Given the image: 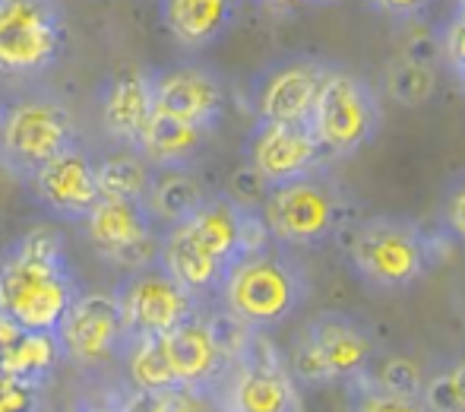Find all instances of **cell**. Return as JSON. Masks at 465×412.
<instances>
[{
	"label": "cell",
	"mask_w": 465,
	"mask_h": 412,
	"mask_svg": "<svg viewBox=\"0 0 465 412\" xmlns=\"http://www.w3.org/2000/svg\"><path fill=\"white\" fill-rule=\"evenodd\" d=\"M124 320V337H165L187 317L200 314V298L178 286L159 264L127 273L114 289ZM124 339V343H127Z\"/></svg>",
	"instance_id": "cell-10"
},
{
	"label": "cell",
	"mask_w": 465,
	"mask_h": 412,
	"mask_svg": "<svg viewBox=\"0 0 465 412\" xmlns=\"http://www.w3.org/2000/svg\"><path fill=\"white\" fill-rule=\"evenodd\" d=\"M76 412H130V387L95 397V400H83Z\"/></svg>",
	"instance_id": "cell-35"
},
{
	"label": "cell",
	"mask_w": 465,
	"mask_h": 412,
	"mask_svg": "<svg viewBox=\"0 0 465 412\" xmlns=\"http://www.w3.org/2000/svg\"><path fill=\"white\" fill-rule=\"evenodd\" d=\"M130 412H206V403H203V394L187 387H168L155 394L130 390Z\"/></svg>",
	"instance_id": "cell-28"
},
{
	"label": "cell",
	"mask_w": 465,
	"mask_h": 412,
	"mask_svg": "<svg viewBox=\"0 0 465 412\" xmlns=\"http://www.w3.org/2000/svg\"><path fill=\"white\" fill-rule=\"evenodd\" d=\"M418 400H421L424 412H465V403L460 400V390H456L450 371H440V375L428 377Z\"/></svg>",
	"instance_id": "cell-29"
},
{
	"label": "cell",
	"mask_w": 465,
	"mask_h": 412,
	"mask_svg": "<svg viewBox=\"0 0 465 412\" xmlns=\"http://www.w3.org/2000/svg\"><path fill=\"white\" fill-rule=\"evenodd\" d=\"M270 238L282 247H317L332 238L342 219V191L326 168H311L266 191L260 204Z\"/></svg>",
	"instance_id": "cell-3"
},
{
	"label": "cell",
	"mask_w": 465,
	"mask_h": 412,
	"mask_svg": "<svg viewBox=\"0 0 465 412\" xmlns=\"http://www.w3.org/2000/svg\"><path fill=\"white\" fill-rule=\"evenodd\" d=\"M153 74L149 70H124V74L111 76L102 86V102H98V115H102V130L124 149H134L140 140L143 127L153 117Z\"/></svg>",
	"instance_id": "cell-18"
},
{
	"label": "cell",
	"mask_w": 465,
	"mask_h": 412,
	"mask_svg": "<svg viewBox=\"0 0 465 412\" xmlns=\"http://www.w3.org/2000/svg\"><path fill=\"white\" fill-rule=\"evenodd\" d=\"M241 0H159L165 32L184 51H206L219 45L238 23Z\"/></svg>",
	"instance_id": "cell-19"
},
{
	"label": "cell",
	"mask_w": 465,
	"mask_h": 412,
	"mask_svg": "<svg viewBox=\"0 0 465 412\" xmlns=\"http://www.w3.org/2000/svg\"><path fill=\"white\" fill-rule=\"evenodd\" d=\"M260 6H263L266 13H276V16H292V13H298L301 6H307L311 0H257Z\"/></svg>",
	"instance_id": "cell-37"
},
{
	"label": "cell",
	"mask_w": 465,
	"mask_h": 412,
	"mask_svg": "<svg viewBox=\"0 0 465 412\" xmlns=\"http://www.w3.org/2000/svg\"><path fill=\"white\" fill-rule=\"evenodd\" d=\"M124 362V377H127V387L134 394H155V390L178 387L168 371L165 352H162L159 337H136L127 339L121 349Z\"/></svg>",
	"instance_id": "cell-24"
},
{
	"label": "cell",
	"mask_w": 465,
	"mask_h": 412,
	"mask_svg": "<svg viewBox=\"0 0 465 412\" xmlns=\"http://www.w3.org/2000/svg\"><path fill=\"white\" fill-rule=\"evenodd\" d=\"M447 371H450V377H453L456 390H460V400L465 403V362H456L453 368H447Z\"/></svg>",
	"instance_id": "cell-38"
},
{
	"label": "cell",
	"mask_w": 465,
	"mask_h": 412,
	"mask_svg": "<svg viewBox=\"0 0 465 412\" xmlns=\"http://www.w3.org/2000/svg\"><path fill=\"white\" fill-rule=\"evenodd\" d=\"M83 232L98 257L111 266L136 273L159 264L162 232L143 200L98 197L83 219Z\"/></svg>",
	"instance_id": "cell-9"
},
{
	"label": "cell",
	"mask_w": 465,
	"mask_h": 412,
	"mask_svg": "<svg viewBox=\"0 0 465 412\" xmlns=\"http://www.w3.org/2000/svg\"><path fill=\"white\" fill-rule=\"evenodd\" d=\"M386 89L399 105L405 108H418L434 95L437 89V70L434 64L415 61V57L402 55L396 61H390L386 67Z\"/></svg>",
	"instance_id": "cell-26"
},
{
	"label": "cell",
	"mask_w": 465,
	"mask_h": 412,
	"mask_svg": "<svg viewBox=\"0 0 465 412\" xmlns=\"http://www.w3.org/2000/svg\"><path fill=\"white\" fill-rule=\"evenodd\" d=\"M159 339L168 371H172L178 387L196 390L203 397L219 387V381L228 371V358L222 356L219 343H215L206 314H193V317H187L184 324H178L172 333H165Z\"/></svg>",
	"instance_id": "cell-16"
},
{
	"label": "cell",
	"mask_w": 465,
	"mask_h": 412,
	"mask_svg": "<svg viewBox=\"0 0 465 412\" xmlns=\"http://www.w3.org/2000/svg\"><path fill=\"white\" fill-rule=\"evenodd\" d=\"M159 266L174 283L184 286L193 298L215 296L222 276H225V264H219L181 222L178 226H168L165 232H162Z\"/></svg>",
	"instance_id": "cell-20"
},
{
	"label": "cell",
	"mask_w": 465,
	"mask_h": 412,
	"mask_svg": "<svg viewBox=\"0 0 465 412\" xmlns=\"http://www.w3.org/2000/svg\"><path fill=\"white\" fill-rule=\"evenodd\" d=\"M320 159H323V149L311 124L257 121V127L247 136V166L270 187L311 172L320 166Z\"/></svg>",
	"instance_id": "cell-15"
},
{
	"label": "cell",
	"mask_w": 465,
	"mask_h": 412,
	"mask_svg": "<svg viewBox=\"0 0 465 412\" xmlns=\"http://www.w3.org/2000/svg\"><path fill=\"white\" fill-rule=\"evenodd\" d=\"M266 191H270V185H266V181L260 178V175L253 172L247 162L232 175V181H228V197H232L234 204L247 206V209H260Z\"/></svg>",
	"instance_id": "cell-31"
},
{
	"label": "cell",
	"mask_w": 465,
	"mask_h": 412,
	"mask_svg": "<svg viewBox=\"0 0 465 412\" xmlns=\"http://www.w3.org/2000/svg\"><path fill=\"white\" fill-rule=\"evenodd\" d=\"M215 296L222 308L244 327L263 333L285 324L311 296V279L304 266L276 241L253 254L238 257L222 276Z\"/></svg>",
	"instance_id": "cell-2"
},
{
	"label": "cell",
	"mask_w": 465,
	"mask_h": 412,
	"mask_svg": "<svg viewBox=\"0 0 465 412\" xmlns=\"http://www.w3.org/2000/svg\"><path fill=\"white\" fill-rule=\"evenodd\" d=\"M35 412H51V409H48V407H45V403H42V407H38Z\"/></svg>",
	"instance_id": "cell-40"
},
{
	"label": "cell",
	"mask_w": 465,
	"mask_h": 412,
	"mask_svg": "<svg viewBox=\"0 0 465 412\" xmlns=\"http://www.w3.org/2000/svg\"><path fill=\"white\" fill-rule=\"evenodd\" d=\"M443 55L453 64V70L465 80V16L456 19L447 32V42H443Z\"/></svg>",
	"instance_id": "cell-33"
},
{
	"label": "cell",
	"mask_w": 465,
	"mask_h": 412,
	"mask_svg": "<svg viewBox=\"0 0 465 412\" xmlns=\"http://www.w3.org/2000/svg\"><path fill=\"white\" fill-rule=\"evenodd\" d=\"M326 70L330 67H323L313 57H285L266 67L253 83L257 117L272 124H307Z\"/></svg>",
	"instance_id": "cell-13"
},
{
	"label": "cell",
	"mask_w": 465,
	"mask_h": 412,
	"mask_svg": "<svg viewBox=\"0 0 465 412\" xmlns=\"http://www.w3.org/2000/svg\"><path fill=\"white\" fill-rule=\"evenodd\" d=\"M76 143L74 111L54 95H23L0 108V166L32 181L42 166Z\"/></svg>",
	"instance_id": "cell-4"
},
{
	"label": "cell",
	"mask_w": 465,
	"mask_h": 412,
	"mask_svg": "<svg viewBox=\"0 0 465 412\" xmlns=\"http://www.w3.org/2000/svg\"><path fill=\"white\" fill-rule=\"evenodd\" d=\"M355 412H424V407H421V400H418V397L383 394V390L364 384L361 394H358V400H355Z\"/></svg>",
	"instance_id": "cell-30"
},
{
	"label": "cell",
	"mask_w": 465,
	"mask_h": 412,
	"mask_svg": "<svg viewBox=\"0 0 465 412\" xmlns=\"http://www.w3.org/2000/svg\"><path fill=\"white\" fill-rule=\"evenodd\" d=\"M64 362L98 371L117 362L124 349V320L114 292H80L54 330Z\"/></svg>",
	"instance_id": "cell-11"
},
{
	"label": "cell",
	"mask_w": 465,
	"mask_h": 412,
	"mask_svg": "<svg viewBox=\"0 0 465 412\" xmlns=\"http://www.w3.org/2000/svg\"><path fill=\"white\" fill-rule=\"evenodd\" d=\"M361 381L383 390V394H396V397H421V387H424L421 368L405 356H390L373 371V377L368 375V377H361Z\"/></svg>",
	"instance_id": "cell-27"
},
{
	"label": "cell",
	"mask_w": 465,
	"mask_h": 412,
	"mask_svg": "<svg viewBox=\"0 0 465 412\" xmlns=\"http://www.w3.org/2000/svg\"><path fill=\"white\" fill-rule=\"evenodd\" d=\"M61 362H64V356H61V346H57L54 333L19 330V337L0 349V375L13 377V381L32 384V387H42V390Z\"/></svg>",
	"instance_id": "cell-22"
},
{
	"label": "cell",
	"mask_w": 465,
	"mask_h": 412,
	"mask_svg": "<svg viewBox=\"0 0 465 412\" xmlns=\"http://www.w3.org/2000/svg\"><path fill=\"white\" fill-rule=\"evenodd\" d=\"M313 6H332V4H342V0H311Z\"/></svg>",
	"instance_id": "cell-39"
},
{
	"label": "cell",
	"mask_w": 465,
	"mask_h": 412,
	"mask_svg": "<svg viewBox=\"0 0 465 412\" xmlns=\"http://www.w3.org/2000/svg\"><path fill=\"white\" fill-rule=\"evenodd\" d=\"M153 102L162 115H172L213 134L215 124L225 115L228 93L215 70L184 64V67L153 74Z\"/></svg>",
	"instance_id": "cell-14"
},
{
	"label": "cell",
	"mask_w": 465,
	"mask_h": 412,
	"mask_svg": "<svg viewBox=\"0 0 465 412\" xmlns=\"http://www.w3.org/2000/svg\"><path fill=\"white\" fill-rule=\"evenodd\" d=\"M355 273L377 289H405L428 273L430 247L421 228L392 216L368 219L349 245Z\"/></svg>",
	"instance_id": "cell-7"
},
{
	"label": "cell",
	"mask_w": 465,
	"mask_h": 412,
	"mask_svg": "<svg viewBox=\"0 0 465 412\" xmlns=\"http://www.w3.org/2000/svg\"><path fill=\"white\" fill-rule=\"evenodd\" d=\"M219 387L222 412H304L294 377L270 339L257 330L251 333L238 362L228 365Z\"/></svg>",
	"instance_id": "cell-8"
},
{
	"label": "cell",
	"mask_w": 465,
	"mask_h": 412,
	"mask_svg": "<svg viewBox=\"0 0 465 412\" xmlns=\"http://www.w3.org/2000/svg\"><path fill=\"white\" fill-rule=\"evenodd\" d=\"M377 13L392 19H411V16H421L424 10L430 6V0H368Z\"/></svg>",
	"instance_id": "cell-34"
},
{
	"label": "cell",
	"mask_w": 465,
	"mask_h": 412,
	"mask_svg": "<svg viewBox=\"0 0 465 412\" xmlns=\"http://www.w3.org/2000/svg\"><path fill=\"white\" fill-rule=\"evenodd\" d=\"M29 185H32V191H35V197L54 216L83 222L98 200L95 159L80 146V140H76L74 146H67L61 156H54L48 166L38 168Z\"/></svg>",
	"instance_id": "cell-17"
},
{
	"label": "cell",
	"mask_w": 465,
	"mask_h": 412,
	"mask_svg": "<svg viewBox=\"0 0 465 412\" xmlns=\"http://www.w3.org/2000/svg\"><path fill=\"white\" fill-rule=\"evenodd\" d=\"M203 200H206V191L187 168H159L153 175V185H149V194L143 204L155 219V226L168 228L184 222Z\"/></svg>",
	"instance_id": "cell-23"
},
{
	"label": "cell",
	"mask_w": 465,
	"mask_h": 412,
	"mask_svg": "<svg viewBox=\"0 0 465 412\" xmlns=\"http://www.w3.org/2000/svg\"><path fill=\"white\" fill-rule=\"evenodd\" d=\"M80 296L61 232L38 226L0 254V314L19 330L54 333Z\"/></svg>",
	"instance_id": "cell-1"
},
{
	"label": "cell",
	"mask_w": 465,
	"mask_h": 412,
	"mask_svg": "<svg viewBox=\"0 0 465 412\" xmlns=\"http://www.w3.org/2000/svg\"><path fill=\"white\" fill-rule=\"evenodd\" d=\"M460 4H465V0H460Z\"/></svg>",
	"instance_id": "cell-42"
},
{
	"label": "cell",
	"mask_w": 465,
	"mask_h": 412,
	"mask_svg": "<svg viewBox=\"0 0 465 412\" xmlns=\"http://www.w3.org/2000/svg\"><path fill=\"white\" fill-rule=\"evenodd\" d=\"M383 111L377 93L349 70H326L313 111L307 117L323 156H351L380 130Z\"/></svg>",
	"instance_id": "cell-6"
},
{
	"label": "cell",
	"mask_w": 465,
	"mask_h": 412,
	"mask_svg": "<svg viewBox=\"0 0 465 412\" xmlns=\"http://www.w3.org/2000/svg\"><path fill=\"white\" fill-rule=\"evenodd\" d=\"M301 337L317 352L326 384L361 381L364 375H371V365L377 358V343H373L371 327H364L351 314L320 311L317 317L307 320Z\"/></svg>",
	"instance_id": "cell-12"
},
{
	"label": "cell",
	"mask_w": 465,
	"mask_h": 412,
	"mask_svg": "<svg viewBox=\"0 0 465 412\" xmlns=\"http://www.w3.org/2000/svg\"><path fill=\"white\" fill-rule=\"evenodd\" d=\"M206 140L209 130L178 121L172 115H162V111H153L140 140H136L134 153H140L155 172L159 168H187L200 156V149L206 146Z\"/></svg>",
	"instance_id": "cell-21"
},
{
	"label": "cell",
	"mask_w": 465,
	"mask_h": 412,
	"mask_svg": "<svg viewBox=\"0 0 465 412\" xmlns=\"http://www.w3.org/2000/svg\"><path fill=\"white\" fill-rule=\"evenodd\" d=\"M42 407V387L0 375V412H35Z\"/></svg>",
	"instance_id": "cell-32"
},
{
	"label": "cell",
	"mask_w": 465,
	"mask_h": 412,
	"mask_svg": "<svg viewBox=\"0 0 465 412\" xmlns=\"http://www.w3.org/2000/svg\"><path fill=\"white\" fill-rule=\"evenodd\" d=\"M67 16L61 0H0V80H35L61 61Z\"/></svg>",
	"instance_id": "cell-5"
},
{
	"label": "cell",
	"mask_w": 465,
	"mask_h": 412,
	"mask_svg": "<svg viewBox=\"0 0 465 412\" xmlns=\"http://www.w3.org/2000/svg\"><path fill=\"white\" fill-rule=\"evenodd\" d=\"M462 16H465V4H462Z\"/></svg>",
	"instance_id": "cell-41"
},
{
	"label": "cell",
	"mask_w": 465,
	"mask_h": 412,
	"mask_svg": "<svg viewBox=\"0 0 465 412\" xmlns=\"http://www.w3.org/2000/svg\"><path fill=\"white\" fill-rule=\"evenodd\" d=\"M155 168L134 149L111 156L104 162H95L98 197H121V200H146L153 185Z\"/></svg>",
	"instance_id": "cell-25"
},
{
	"label": "cell",
	"mask_w": 465,
	"mask_h": 412,
	"mask_svg": "<svg viewBox=\"0 0 465 412\" xmlns=\"http://www.w3.org/2000/svg\"><path fill=\"white\" fill-rule=\"evenodd\" d=\"M447 226H450V232H453L456 238H462V241H465V185L453 194V197H450V206H447Z\"/></svg>",
	"instance_id": "cell-36"
}]
</instances>
